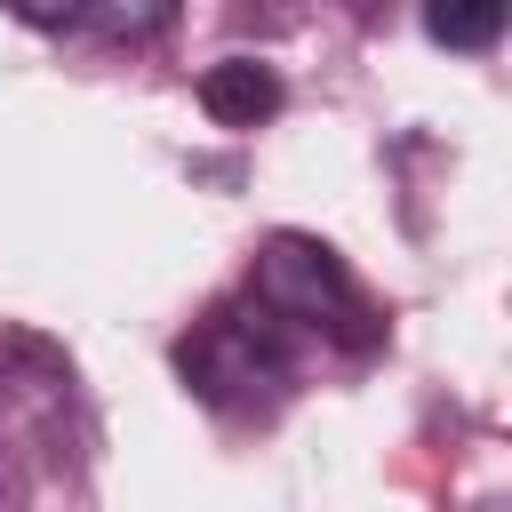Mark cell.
Wrapping results in <instances>:
<instances>
[{
  "instance_id": "obj_1",
  "label": "cell",
  "mask_w": 512,
  "mask_h": 512,
  "mask_svg": "<svg viewBox=\"0 0 512 512\" xmlns=\"http://www.w3.org/2000/svg\"><path fill=\"white\" fill-rule=\"evenodd\" d=\"M256 304L272 312V320H368V304H360V288L344 280V264L320 248V240H296V232H280L272 248H264V264H256Z\"/></svg>"
},
{
  "instance_id": "obj_3",
  "label": "cell",
  "mask_w": 512,
  "mask_h": 512,
  "mask_svg": "<svg viewBox=\"0 0 512 512\" xmlns=\"http://www.w3.org/2000/svg\"><path fill=\"white\" fill-rule=\"evenodd\" d=\"M200 104H208L216 128H256V120L280 112V72L256 64V56H216L200 72Z\"/></svg>"
},
{
  "instance_id": "obj_6",
  "label": "cell",
  "mask_w": 512,
  "mask_h": 512,
  "mask_svg": "<svg viewBox=\"0 0 512 512\" xmlns=\"http://www.w3.org/2000/svg\"><path fill=\"white\" fill-rule=\"evenodd\" d=\"M0 496H24V480H16V464H8V448H0Z\"/></svg>"
},
{
  "instance_id": "obj_4",
  "label": "cell",
  "mask_w": 512,
  "mask_h": 512,
  "mask_svg": "<svg viewBox=\"0 0 512 512\" xmlns=\"http://www.w3.org/2000/svg\"><path fill=\"white\" fill-rule=\"evenodd\" d=\"M424 32L456 56H480L504 32V0H424Z\"/></svg>"
},
{
  "instance_id": "obj_5",
  "label": "cell",
  "mask_w": 512,
  "mask_h": 512,
  "mask_svg": "<svg viewBox=\"0 0 512 512\" xmlns=\"http://www.w3.org/2000/svg\"><path fill=\"white\" fill-rule=\"evenodd\" d=\"M80 16L112 40H152V32H168L176 0H80Z\"/></svg>"
},
{
  "instance_id": "obj_2",
  "label": "cell",
  "mask_w": 512,
  "mask_h": 512,
  "mask_svg": "<svg viewBox=\"0 0 512 512\" xmlns=\"http://www.w3.org/2000/svg\"><path fill=\"white\" fill-rule=\"evenodd\" d=\"M184 376L208 392V400H224L232 384H280V328H272V312L256 304V312H216L192 344H184Z\"/></svg>"
}]
</instances>
